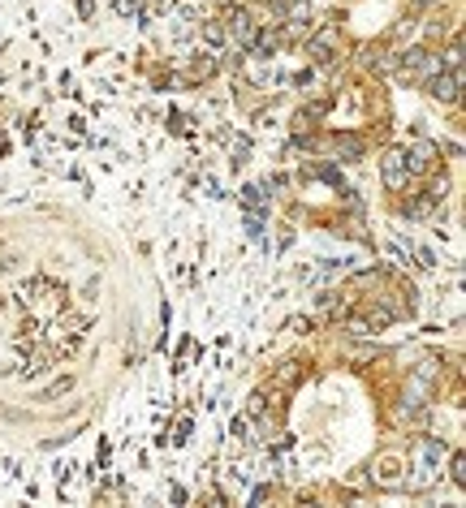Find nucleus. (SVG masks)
<instances>
[{"label":"nucleus","instance_id":"obj_4","mask_svg":"<svg viewBox=\"0 0 466 508\" xmlns=\"http://www.w3.org/2000/svg\"><path fill=\"white\" fill-rule=\"evenodd\" d=\"M384 186H389V190H401V186H406V151H389V155H384Z\"/></svg>","mask_w":466,"mask_h":508},{"label":"nucleus","instance_id":"obj_9","mask_svg":"<svg viewBox=\"0 0 466 508\" xmlns=\"http://www.w3.org/2000/svg\"><path fill=\"white\" fill-rule=\"evenodd\" d=\"M113 9H117L121 18H130V13H138V0H113Z\"/></svg>","mask_w":466,"mask_h":508},{"label":"nucleus","instance_id":"obj_13","mask_svg":"<svg viewBox=\"0 0 466 508\" xmlns=\"http://www.w3.org/2000/svg\"><path fill=\"white\" fill-rule=\"evenodd\" d=\"M169 5H173V0H151V13H165Z\"/></svg>","mask_w":466,"mask_h":508},{"label":"nucleus","instance_id":"obj_14","mask_svg":"<svg viewBox=\"0 0 466 508\" xmlns=\"http://www.w3.org/2000/svg\"><path fill=\"white\" fill-rule=\"evenodd\" d=\"M419 5H432V0H419Z\"/></svg>","mask_w":466,"mask_h":508},{"label":"nucleus","instance_id":"obj_11","mask_svg":"<svg viewBox=\"0 0 466 508\" xmlns=\"http://www.w3.org/2000/svg\"><path fill=\"white\" fill-rule=\"evenodd\" d=\"M414 254H419V263H423V267H436V259H432V250H428V246H419Z\"/></svg>","mask_w":466,"mask_h":508},{"label":"nucleus","instance_id":"obj_2","mask_svg":"<svg viewBox=\"0 0 466 508\" xmlns=\"http://www.w3.org/2000/svg\"><path fill=\"white\" fill-rule=\"evenodd\" d=\"M229 35H233L242 47H250V43H255V35H259V30H255V22H250V13H246V9H233V13H229Z\"/></svg>","mask_w":466,"mask_h":508},{"label":"nucleus","instance_id":"obj_10","mask_svg":"<svg viewBox=\"0 0 466 508\" xmlns=\"http://www.w3.org/2000/svg\"><path fill=\"white\" fill-rule=\"evenodd\" d=\"M203 35H207V43H221V39H225V30H221V26H203Z\"/></svg>","mask_w":466,"mask_h":508},{"label":"nucleus","instance_id":"obj_8","mask_svg":"<svg viewBox=\"0 0 466 508\" xmlns=\"http://www.w3.org/2000/svg\"><path fill=\"white\" fill-rule=\"evenodd\" d=\"M242 198H246V207H255V211L264 207V190H259V186H246V190H242Z\"/></svg>","mask_w":466,"mask_h":508},{"label":"nucleus","instance_id":"obj_3","mask_svg":"<svg viewBox=\"0 0 466 508\" xmlns=\"http://www.w3.org/2000/svg\"><path fill=\"white\" fill-rule=\"evenodd\" d=\"M457 86H462V78L440 69V74H432V86H428V91H432L440 103H457Z\"/></svg>","mask_w":466,"mask_h":508},{"label":"nucleus","instance_id":"obj_1","mask_svg":"<svg viewBox=\"0 0 466 508\" xmlns=\"http://www.w3.org/2000/svg\"><path fill=\"white\" fill-rule=\"evenodd\" d=\"M432 164H436V147L432 142H414L406 151V168H410V173H432Z\"/></svg>","mask_w":466,"mask_h":508},{"label":"nucleus","instance_id":"obj_6","mask_svg":"<svg viewBox=\"0 0 466 508\" xmlns=\"http://www.w3.org/2000/svg\"><path fill=\"white\" fill-rule=\"evenodd\" d=\"M328 52H333V30H324L320 39H311V56H316V61H328Z\"/></svg>","mask_w":466,"mask_h":508},{"label":"nucleus","instance_id":"obj_5","mask_svg":"<svg viewBox=\"0 0 466 508\" xmlns=\"http://www.w3.org/2000/svg\"><path fill=\"white\" fill-rule=\"evenodd\" d=\"M337 155H341V159H362V138L341 134V138H337Z\"/></svg>","mask_w":466,"mask_h":508},{"label":"nucleus","instance_id":"obj_12","mask_svg":"<svg viewBox=\"0 0 466 508\" xmlns=\"http://www.w3.org/2000/svg\"><path fill=\"white\" fill-rule=\"evenodd\" d=\"M453 482H466V465H462V457H453Z\"/></svg>","mask_w":466,"mask_h":508},{"label":"nucleus","instance_id":"obj_7","mask_svg":"<svg viewBox=\"0 0 466 508\" xmlns=\"http://www.w3.org/2000/svg\"><path fill=\"white\" fill-rule=\"evenodd\" d=\"M380 482H384V487H393V482H397V461H393V457H389V461H380Z\"/></svg>","mask_w":466,"mask_h":508}]
</instances>
